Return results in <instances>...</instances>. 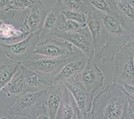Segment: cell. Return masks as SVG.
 <instances>
[{
  "label": "cell",
  "mask_w": 134,
  "mask_h": 119,
  "mask_svg": "<svg viewBox=\"0 0 134 119\" xmlns=\"http://www.w3.org/2000/svg\"><path fill=\"white\" fill-rule=\"evenodd\" d=\"M129 2H130V4L132 6V7L134 8V0H129Z\"/></svg>",
  "instance_id": "29"
},
{
  "label": "cell",
  "mask_w": 134,
  "mask_h": 119,
  "mask_svg": "<svg viewBox=\"0 0 134 119\" xmlns=\"http://www.w3.org/2000/svg\"><path fill=\"white\" fill-rule=\"evenodd\" d=\"M39 42V31L30 34L25 38L12 43L1 42V48L8 58L14 62H23L34 56Z\"/></svg>",
  "instance_id": "5"
},
{
  "label": "cell",
  "mask_w": 134,
  "mask_h": 119,
  "mask_svg": "<svg viewBox=\"0 0 134 119\" xmlns=\"http://www.w3.org/2000/svg\"><path fill=\"white\" fill-rule=\"evenodd\" d=\"M87 28L86 24H82L78 22L65 19L62 15V19L59 25L58 32H77L83 30Z\"/></svg>",
  "instance_id": "22"
},
{
  "label": "cell",
  "mask_w": 134,
  "mask_h": 119,
  "mask_svg": "<svg viewBox=\"0 0 134 119\" xmlns=\"http://www.w3.org/2000/svg\"><path fill=\"white\" fill-rule=\"evenodd\" d=\"M134 50L125 44L115 54L113 64V82L134 84Z\"/></svg>",
  "instance_id": "4"
},
{
  "label": "cell",
  "mask_w": 134,
  "mask_h": 119,
  "mask_svg": "<svg viewBox=\"0 0 134 119\" xmlns=\"http://www.w3.org/2000/svg\"><path fill=\"white\" fill-rule=\"evenodd\" d=\"M64 85L68 88L73 96L80 110L81 118H90L91 106L95 96L87 91L77 78L65 83Z\"/></svg>",
  "instance_id": "9"
},
{
  "label": "cell",
  "mask_w": 134,
  "mask_h": 119,
  "mask_svg": "<svg viewBox=\"0 0 134 119\" xmlns=\"http://www.w3.org/2000/svg\"><path fill=\"white\" fill-rule=\"evenodd\" d=\"M15 12H9L8 13H3V12H0V24L3 21H7L8 19L13 18L15 16Z\"/></svg>",
  "instance_id": "27"
},
{
  "label": "cell",
  "mask_w": 134,
  "mask_h": 119,
  "mask_svg": "<svg viewBox=\"0 0 134 119\" xmlns=\"http://www.w3.org/2000/svg\"><path fill=\"white\" fill-rule=\"evenodd\" d=\"M126 44L129 45L130 47H131L134 50V35H133L131 38L130 39V40L128 41V42Z\"/></svg>",
  "instance_id": "28"
},
{
  "label": "cell",
  "mask_w": 134,
  "mask_h": 119,
  "mask_svg": "<svg viewBox=\"0 0 134 119\" xmlns=\"http://www.w3.org/2000/svg\"><path fill=\"white\" fill-rule=\"evenodd\" d=\"M1 92L5 94L6 98L18 97L27 92L21 67L18 72L15 74V75L9 81V82L2 89Z\"/></svg>",
  "instance_id": "18"
},
{
  "label": "cell",
  "mask_w": 134,
  "mask_h": 119,
  "mask_svg": "<svg viewBox=\"0 0 134 119\" xmlns=\"http://www.w3.org/2000/svg\"><path fill=\"white\" fill-rule=\"evenodd\" d=\"M0 47H1V41H0Z\"/></svg>",
  "instance_id": "30"
},
{
  "label": "cell",
  "mask_w": 134,
  "mask_h": 119,
  "mask_svg": "<svg viewBox=\"0 0 134 119\" xmlns=\"http://www.w3.org/2000/svg\"><path fill=\"white\" fill-rule=\"evenodd\" d=\"M127 95L119 84H106L93 99L90 118H126Z\"/></svg>",
  "instance_id": "1"
},
{
  "label": "cell",
  "mask_w": 134,
  "mask_h": 119,
  "mask_svg": "<svg viewBox=\"0 0 134 119\" xmlns=\"http://www.w3.org/2000/svg\"><path fill=\"white\" fill-rule=\"evenodd\" d=\"M62 13L65 19L78 22L80 24H86L87 13L78 12V11L70 10V9H62Z\"/></svg>",
  "instance_id": "24"
},
{
  "label": "cell",
  "mask_w": 134,
  "mask_h": 119,
  "mask_svg": "<svg viewBox=\"0 0 134 119\" xmlns=\"http://www.w3.org/2000/svg\"><path fill=\"white\" fill-rule=\"evenodd\" d=\"M38 0H9V9L15 12L31 9Z\"/></svg>",
  "instance_id": "23"
},
{
  "label": "cell",
  "mask_w": 134,
  "mask_h": 119,
  "mask_svg": "<svg viewBox=\"0 0 134 119\" xmlns=\"http://www.w3.org/2000/svg\"><path fill=\"white\" fill-rule=\"evenodd\" d=\"M62 7L58 2L49 7L43 24L39 30V40L52 38L58 31L62 17Z\"/></svg>",
  "instance_id": "11"
},
{
  "label": "cell",
  "mask_w": 134,
  "mask_h": 119,
  "mask_svg": "<svg viewBox=\"0 0 134 119\" xmlns=\"http://www.w3.org/2000/svg\"><path fill=\"white\" fill-rule=\"evenodd\" d=\"M49 7V6L42 1L38 0L37 3L30 9L23 22V25L28 32H36L40 30Z\"/></svg>",
  "instance_id": "13"
},
{
  "label": "cell",
  "mask_w": 134,
  "mask_h": 119,
  "mask_svg": "<svg viewBox=\"0 0 134 119\" xmlns=\"http://www.w3.org/2000/svg\"><path fill=\"white\" fill-rule=\"evenodd\" d=\"M34 56L64 59L68 61L86 58L72 44L55 36L39 40L34 50Z\"/></svg>",
  "instance_id": "3"
},
{
  "label": "cell",
  "mask_w": 134,
  "mask_h": 119,
  "mask_svg": "<svg viewBox=\"0 0 134 119\" xmlns=\"http://www.w3.org/2000/svg\"><path fill=\"white\" fill-rule=\"evenodd\" d=\"M63 87L64 84H63L52 83L47 89L43 102L49 118H56V115L62 101Z\"/></svg>",
  "instance_id": "15"
},
{
  "label": "cell",
  "mask_w": 134,
  "mask_h": 119,
  "mask_svg": "<svg viewBox=\"0 0 134 119\" xmlns=\"http://www.w3.org/2000/svg\"><path fill=\"white\" fill-rule=\"evenodd\" d=\"M53 36L68 42L80 50L86 58L91 59L94 54L93 42L88 28L77 32H57Z\"/></svg>",
  "instance_id": "8"
},
{
  "label": "cell",
  "mask_w": 134,
  "mask_h": 119,
  "mask_svg": "<svg viewBox=\"0 0 134 119\" xmlns=\"http://www.w3.org/2000/svg\"><path fill=\"white\" fill-rule=\"evenodd\" d=\"M87 60V58L69 60L53 77L52 82L65 84L75 80L86 66Z\"/></svg>",
  "instance_id": "12"
},
{
  "label": "cell",
  "mask_w": 134,
  "mask_h": 119,
  "mask_svg": "<svg viewBox=\"0 0 134 119\" xmlns=\"http://www.w3.org/2000/svg\"><path fill=\"white\" fill-rule=\"evenodd\" d=\"M88 4L97 12L103 13H118L113 0H87Z\"/></svg>",
  "instance_id": "20"
},
{
  "label": "cell",
  "mask_w": 134,
  "mask_h": 119,
  "mask_svg": "<svg viewBox=\"0 0 134 119\" xmlns=\"http://www.w3.org/2000/svg\"><path fill=\"white\" fill-rule=\"evenodd\" d=\"M58 119L81 118L80 110L71 92L64 85L62 101L56 115Z\"/></svg>",
  "instance_id": "16"
},
{
  "label": "cell",
  "mask_w": 134,
  "mask_h": 119,
  "mask_svg": "<svg viewBox=\"0 0 134 119\" xmlns=\"http://www.w3.org/2000/svg\"><path fill=\"white\" fill-rule=\"evenodd\" d=\"M86 25L91 34L94 49V54L93 58H95L99 56L104 50L106 43L103 37L100 12L93 9L90 5L87 12Z\"/></svg>",
  "instance_id": "7"
},
{
  "label": "cell",
  "mask_w": 134,
  "mask_h": 119,
  "mask_svg": "<svg viewBox=\"0 0 134 119\" xmlns=\"http://www.w3.org/2000/svg\"><path fill=\"white\" fill-rule=\"evenodd\" d=\"M133 62H134V56H133Z\"/></svg>",
  "instance_id": "31"
},
{
  "label": "cell",
  "mask_w": 134,
  "mask_h": 119,
  "mask_svg": "<svg viewBox=\"0 0 134 119\" xmlns=\"http://www.w3.org/2000/svg\"><path fill=\"white\" fill-rule=\"evenodd\" d=\"M31 33L22 28H18L15 25L3 21L0 24V41L1 42L12 43L19 41L25 38Z\"/></svg>",
  "instance_id": "17"
},
{
  "label": "cell",
  "mask_w": 134,
  "mask_h": 119,
  "mask_svg": "<svg viewBox=\"0 0 134 119\" xmlns=\"http://www.w3.org/2000/svg\"><path fill=\"white\" fill-rule=\"evenodd\" d=\"M47 89L27 91L17 97L15 102L5 112L6 116L25 118H49L43 102Z\"/></svg>",
  "instance_id": "2"
},
{
  "label": "cell",
  "mask_w": 134,
  "mask_h": 119,
  "mask_svg": "<svg viewBox=\"0 0 134 119\" xmlns=\"http://www.w3.org/2000/svg\"><path fill=\"white\" fill-rule=\"evenodd\" d=\"M63 9L87 13L89 4L87 0H57Z\"/></svg>",
  "instance_id": "21"
},
{
  "label": "cell",
  "mask_w": 134,
  "mask_h": 119,
  "mask_svg": "<svg viewBox=\"0 0 134 119\" xmlns=\"http://www.w3.org/2000/svg\"><path fill=\"white\" fill-rule=\"evenodd\" d=\"M20 65L21 62H15L12 65L0 66V92L15 75Z\"/></svg>",
  "instance_id": "19"
},
{
  "label": "cell",
  "mask_w": 134,
  "mask_h": 119,
  "mask_svg": "<svg viewBox=\"0 0 134 119\" xmlns=\"http://www.w3.org/2000/svg\"><path fill=\"white\" fill-rule=\"evenodd\" d=\"M10 11L9 9V0H0V12L3 13H8Z\"/></svg>",
  "instance_id": "26"
},
{
  "label": "cell",
  "mask_w": 134,
  "mask_h": 119,
  "mask_svg": "<svg viewBox=\"0 0 134 119\" xmlns=\"http://www.w3.org/2000/svg\"><path fill=\"white\" fill-rule=\"evenodd\" d=\"M127 95L134 99V84H119Z\"/></svg>",
  "instance_id": "25"
},
{
  "label": "cell",
  "mask_w": 134,
  "mask_h": 119,
  "mask_svg": "<svg viewBox=\"0 0 134 119\" xmlns=\"http://www.w3.org/2000/svg\"><path fill=\"white\" fill-rule=\"evenodd\" d=\"M77 79L87 91L94 96L104 86L105 82L104 74L99 64L91 59H88Z\"/></svg>",
  "instance_id": "6"
},
{
  "label": "cell",
  "mask_w": 134,
  "mask_h": 119,
  "mask_svg": "<svg viewBox=\"0 0 134 119\" xmlns=\"http://www.w3.org/2000/svg\"><path fill=\"white\" fill-rule=\"evenodd\" d=\"M67 62L68 60L64 59L41 57L36 60L28 59L21 63L28 68L35 70L42 74L53 78Z\"/></svg>",
  "instance_id": "10"
},
{
  "label": "cell",
  "mask_w": 134,
  "mask_h": 119,
  "mask_svg": "<svg viewBox=\"0 0 134 119\" xmlns=\"http://www.w3.org/2000/svg\"><path fill=\"white\" fill-rule=\"evenodd\" d=\"M20 67L27 91H37L47 89L53 83L52 78L42 74L35 70L28 68L21 63Z\"/></svg>",
  "instance_id": "14"
}]
</instances>
